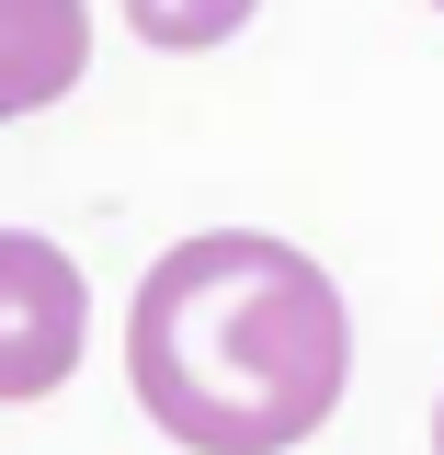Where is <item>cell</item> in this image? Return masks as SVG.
I'll list each match as a JSON object with an SVG mask.
<instances>
[{
  "label": "cell",
  "instance_id": "cell-1",
  "mask_svg": "<svg viewBox=\"0 0 444 455\" xmlns=\"http://www.w3.org/2000/svg\"><path fill=\"white\" fill-rule=\"evenodd\" d=\"M125 376L171 444L285 455L342 410L353 319L296 239L206 228V239H171L149 262L137 307H125Z\"/></svg>",
  "mask_w": 444,
  "mask_h": 455
},
{
  "label": "cell",
  "instance_id": "cell-2",
  "mask_svg": "<svg viewBox=\"0 0 444 455\" xmlns=\"http://www.w3.org/2000/svg\"><path fill=\"white\" fill-rule=\"evenodd\" d=\"M80 341H92V284H80V262L57 239L0 228V410L69 387Z\"/></svg>",
  "mask_w": 444,
  "mask_h": 455
},
{
  "label": "cell",
  "instance_id": "cell-3",
  "mask_svg": "<svg viewBox=\"0 0 444 455\" xmlns=\"http://www.w3.org/2000/svg\"><path fill=\"white\" fill-rule=\"evenodd\" d=\"M92 68V0H0V125L46 114Z\"/></svg>",
  "mask_w": 444,
  "mask_h": 455
},
{
  "label": "cell",
  "instance_id": "cell-4",
  "mask_svg": "<svg viewBox=\"0 0 444 455\" xmlns=\"http://www.w3.org/2000/svg\"><path fill=\"white\" fill-rule=\"evenodd\" d=\"M262 0H125V23L149 35V46H171V57H194V46H228L239 23H251Z\"/></svg>",
  "mask_w": 444,
  "mask_h": 455
},
{
  "label": "cell",
  "instance_id": "cell-5",
  "mask_svg": "<svg viewBox=\"0 0 444 455\" xmlns=\"http://www.w3.org/2000/svg\"><path fill=\"white\" fill-rule=\"evenodd\" d=\"M433 455H444V410H433Z\"/></svg>",
  "mask_w": 444,
  "mask_h": 455
},
{
  "label": "cell",
  "instance_id": "cell-6",
  "mask_svg": "<svg viewBox=\"0 0 444 455\" xmlns=\"http://www.w3.org/2000/svg\"><path fill=\"white\" fill-rule=\"evenodd\" d=\"M433 12H444V0H433Z\"/></svg>",
  "mask_w": 444,
  "mask_h": 455
}]
</instances>
